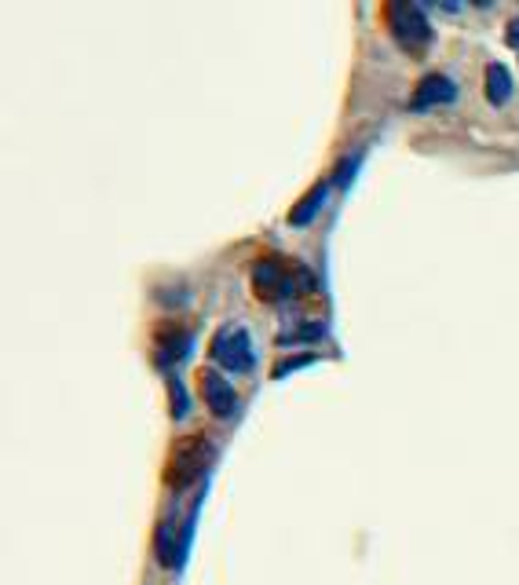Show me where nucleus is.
Listing matches in <instances>:
<instances>
[{"instance_id": "f257e3e1", "label": "nucleus", "mask_w": 519, "mask_h": 585, "mask_svg": "<svg viewBox=\"0 0 519 585\" xmlns=\"http://www.w3.org/2000/svg\"><path fill=\"white\" fill-rule=\"evenodd\" d=\"M252 290H257L260 301H286V296L297 293H315L319 282L303 264H293L286 256H263L257 268H252Z\"/></svg>"}, {"instance_id": "f03ea898", "label": "nucleus", "mask_w": 519, "mask_h": 585, "mask_svg": "<svg viewBox=\"0 0 519 585\" xmlns=\"http://www.w3.org/2000/svg\"><path fill=\"white\" fill-rule=\"evenodd\" d=\"M385 19H388V30H391V37H396V44L402 48V52L421 56L425 48L432 44V22L425 19L421 4L391 0V4H385Z\"/></svg>"}, {"instance_id": "7ed1b4c3", "label": "nucleus", "mask_w": 519, "mask_h": 585, "mask_svg": "<svg viewBox=\"0 0 519 585\" xmlns=\"http://www.w3.org/2000/svg\"><path fill=\"white\" fill-rule=\"evenodd\" d=\"M212 462V446L206 435H191V440H183L180 446L172 451V462H169V472H164V483L169 487H191L194 480L206 476V468Z\"/></svg>"}, {"instance_id": "20e7f679", "label": "nucleus", "mask_w": 519, "mask_h": 585, "mask_svg": "<svg viewBox=\"0 0 519 585\" xmlns=\"http://www.w3.org/2000/svg\"><path fill=\"white\" fill-rule=\"evenodd\" d=\"M212 359L231 373H249L257 366V352H252V341L242 326H223L212 337Z\"/></svg>"}, {"instance_id": "39448f33", "label": "nucleus", "mask_w": 519, "mask_h": 585, "mask_svg": "<svg viewBox=\"0 0 519 585\" xmlns=\"http://www.w3.org/2000/svg\"><path fill=\"white\" fill-rule=\"evenodd\" d=\"M198 389H201V400H206V406L212 410L217 417H231L238 410V392L231 389V381L220 377L217 370H201L198 373Z\"/></svg>"}, {"instance_id": "423d86ee", "label": "nucleus", "mask_w": 519, "mask_h": 585, "mask_svg": "<svg viewBox=\"0 0 519 585\" xmlns=\"http://www.w3.org/2000/svg\"><path fill=\"white\" fill-rule=\"evenodd\" d=\"M453 95H458V89H453V81H450V78H442V73H428V78L413 89L410 107L417 110V114H421V110H432V107H442V103H453Z\"/></svg>"}, {"instance_id": "0eeeda50", "label": "nucleus", "mask_w": 519, "mask_h": 585, "mask_svg": "<svg viewBox=\"0 0 519 585\" xmlns=\"http://www.w3.org/2000/svg\"><path fill=\"white\" fill-rule=\"evenodd\" d=\"M187 344H191V333H187V330L180 333V326H164L158 333V363L169 366V363H176V359H183Z\"/></svg>"}, {"instance_id": "6e6552de", "label": "nucleus", "mask_w": 519, "mask_h": 585, "mask_svg": "<svg viewBox=\"0 0 519 585\" xmlns=\"http://www.w3.org/2000/svg\"><path fill=\"white\" fill-rule=\"evenodd\" d=\"M487 99L490 107H505L512 99V73L501 62H490L487 67Z\"/></svg>"}, {"instance_id": "1a4fd4ad", "label": "nucleus", "mask_w": 519, "mask_h": 585, "mask_svg": "<svg viewBox=\"0 0 519 585\" xmlns=\"http://www.w3.org/2000/svg\"><path fill=\"white\" fill-rule=\"evenodd\" d=\"M154 549H158V559H161L164 567H180V538H176V527L172 524H161L158 527Z\"/></svg>"}, {"instance_id": "9d476101", "label": "nucleus", "mask_w": 519, "mask_h": 585, "mask_svg": "<svg viewBox=\"0 0 519 585\" xmlns=\"http://www.w3.org/2000/svg\"><path fill=\"white\" fill-rule=\"evenodd\" d=\"M322 198H326V183L322 186H315V191L303 198V202L289 213V223H297V228H303V223H311L315 220V213L322 209Z\"/></svg>"}, {"instance_id": "9b49d317", "label": "nucleus", "mask_w": 519, "mask_h": 585, "mask_svg": "<svg viewBox=\"0 0 519 585\" xmlns=\"http://www.w3.org/2000/svg\"><path fill=\"white\" fill-rule=\"evenodd\" d=\"M169 389H172V403H176V406H172V414H176V417H183V414H187V392H183L176 381H169Z\"/></svg>"}, {"instance_id": "f8f14e48", "label": "nucleus", "mask_w": 519, "mask_h": 585, "mask_svg": "<svg viewBox=\"0 0 519 585\" xmlns=\"http://www.w3.org/2000/svg\"><path fill=\"white\" fill-rule=\"evenodd\" d=\"M308 363H315V359H311V355L289 359V363H282V366H278V370H275V377H286V373H289V370H297V366H308Z\"/></svg>"}, {"instance_id": "ddd939ff", "label": "nucleus", "mask_w": 519, "mask_h": 585, "mask_svg": "<svg viewBox=\"0 0 519 585\" xmlns=\"http://www.w3.org/2000/svg\"><path fill=\"white\" fill-rule=\"evenodd\" d=\"M509 41H512V44H519V19L512 22V30H509Z\"/></svg>"}]
</instances>
